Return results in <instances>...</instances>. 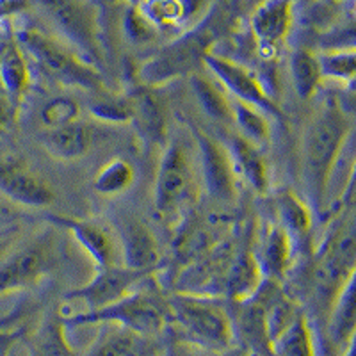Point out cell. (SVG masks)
<instances>
[{"label": "cell", "mask_w": 356, "mask_h": 356, "mask_svg": "<svg viewBox=\"0 0 356 356\" xmlns=\"http://www.w3.org/2000/svg\"><path fill=\"white\" fill-rule=\"evenodd\" d=\"M191 89L198 100L200 107L211 118L218 122H232V100L225 93V89L219 88L218 82L202 77L198 73L191 75Z\"/></svg>", "instance_id": "obj_25"}, {"label": "cell", "mask_w": 356, "mask_h": 356, "mask_svg": "<svg viewBox=\"0 0 356 356\" xmlns=\"http://www.w3.org/2000/svg\"><path fill=\"white\" fill-rule=\"evenodd\" d=\"M0 195L11 203L31 209H41L56 200L49 182L17 155L0 157Z\"/></svg>", "instance_id": "obj_7"}, {"label": "cell", "mask_w": 356, "mask_h": 356, "mask_svg": "<svg viewBox=\"0 0 356 356\" xmlns=\"http://www.w3.org/2000/svg\"><path fill=\"white\" fill-rule=\"evenodd\" d=\"M148 276H150V273L134 271L123 264L100 267V269H97V275L89 280L88 284L70 291L66 294V300L84 301L89 307V312L98 310V308L107 307V305L125 298L136 285L141 284L143 280L148 278Z\"/></svg>", "instance_id": "obj_10"}, {"label": "cell", "mask_w": 356, "mask_h": 356, "mask_svg": "<svg viewBox=\"0 0 356 356\" xmlns=\"http://www.w3.org/2000/svg\"><path fill=\"white\" fill-rule=\"evenodd\" d=\"M319 59L321 77L335 82H355L356 79V54L353 49L332 50L317 56Z\"/></svg>", "instance_id": "obj_27"}, {"label": "cell", "mask_w": 356, "mask_h": 356, "mask_svg": "<svg viewBox=\"0 0 356 356\" xmlns=\"http://www.w3.org/2000/svg\"><path fill=\"white\" fill-rule=\"evenodd\" d=\"M191 191L193 168L186 146L180 141L168 143L162 152L155 178V211L162 216L173 214L191 198Z\"/></svg>", "instance_id": "obj_4"}, {"label": "cell", "mask_w": 356, "mask_h": 356, "mask_svg": "<svg viewBox=\"0 0 356 356\" xmlns=\"http://www.w3.org/2000/svg\"><path fill=\"white\" fill-rule=\"evenodd\" d=\"M138 8L157 29L173 27L186 15L184 0H141Z\"/></svg>", "instance_id": "obj_29"}, {"label": "cell", "mask_w": 356, "mask_h": 356, "mask_svg": "<svg viewBox=\"0 0 356 356\" xmlns=\"http://www.w3.org/2000/svg\"><path fill=\"white\" fill-rule=\"evenodd\" d=\"M9 209H8V205H6L4 202H2V200H0V218H2V216H9Z\"/></svg>", "instance_id": "obj_35"}, {"label": "cell", "mask_w": 356, "mask_h": 356, "mask_svg": "<svg viewBox=\"0 0 356 356\" xmlns=\"http://www.w3.org/2000/svg\"><path fill=\"white\" fill-rule=\"evenodd\" d=\"M79 118H81V107L70 97L52 98L41 109V122L47 129L70 125V123L79 122Z\"/></svg>", "instance_id": "obj_32"}, {"label": "cell", "mask_w": 356, "mask_h": 356, "mask_svg": "<svg viewBox=\"0 0 356 356\" xmlns=\"http://www.w3.org/2000/svg\"><path fill=\"white\" fill-rule=\"evenodd\" d=\"M200 168L207 193L218 202H232L237 195V170L228 148L209 134L195 129Z\"/></svg>", "instance_id": "obj_8"}, {"label": "cell", "mask_w": 356, "mask_h": 356, "mask_svg": "<svg viewBox=\"0 0 356 356\" xmlns=\"http://www.w3.org/2000/svg\"><path fill=\"white\" fill-rule=\"evenodd\" d=\"M292 2L294 0H264L251 15V33L264 57L275 56L287 38L292 25Z\"/></svg>", "instance_id": "obj_12"}, {"label": "cell", "mask_w": 356, "mask_h": 356, "mask_svg": "<svg viewBox=\"0 0 356 356\" xmlns=\"http://www.w3.org/2000/svg\"><path fill=\"white\" fill-rule=\"evenodd\" d=\"M148 346L139 333L122 332L111 335L89 356H146Z\"/></svg>", "instance_id": "obj_30"}, {"label": "cell", "mask_w": 356, "mask_h": 356, "mask_svg": "<svg viewBox=\"0 0 356 356\" xmlns=\"http://www.w3.org/2000/svg\"><path fill=\"white\" fill-rule=\"evenodd\" d=\"M120 244H122L123 266L134 271L150 273L161 264V248L154 232L136 218L120 222Z\"/></svg>", "instance_id": "obj_13"}, {"label": "cell", "mask_w": 356, "mask_h": 356, "mask_svg": "<svg viewBox=\"0 0 356 356\" xmlns=\"http://www.w3.org/2000/svg\"><path fill=\"white\" fill-rule=\"evenodd\" d=\"M136 171L127 159L114 157L98 170L93 180V189L102 196H118L134 184Z\"/></svg>", "instance_id": "obj_26"}, {"label": "cell", "mask_w": 356, "mask_h": 356, "mask_svg": "<svg viewBox=\"0 0 356 356\" xmlns=\"http://www.w3.org/2000/svg\"><path fill=\"white\" fill-rule=\"evenodd\" d=\"M132 104V122L148 143H161L166 138V111L154 93V88L138 91L129 98Z\"/></svg>", "instance_id": "obj_19"}, {"label": "cell", "mask_w": 356, "mask_h": 356, "mask_svg": "<svg viewBox=\"0 0 356 356\" xmlns=\"http://www.w3.org/2000/svg\"><path fill=\"white\" fill-rule=\"evenodd\" d=\"M356 276L355 273L346 278L344 285L340 287L335 303V317H333V326L339 337H348L355 328V300H356Z\"/></svg>", "instance_id": "obj_28"}, {"label": "cell", "mask_w": 356, "mask_h": 356, "mask_svg": "<svg viewBox=\"0 0 356 356\" xmlns=\"http://www.w3.org/2000/svg\"><path fill=\"white\" fill-rule=\"evenodd\" d=\"M54 266V251L47 241H34L0 262V294L34 284Z\"/></svg>", "instance_id": "obj_11"}, {"label": "cell", "mask_w": 356, "mask_h": 356, "mask_svg": "<svg viewBox=\"0 0 356 356\" xmlns=\"http://www.w3.org/2000/svg\"><path fill=\"white\" fill-rule=\"evenodd\" d=\"M202 63L214 75L221 88L228 91V95H232L234 100L250 104V106L266 113L267 116H284L280 106L273 100L271 95L267 93V89L264 88L260 79L246 66L227 59V57L218 56L214 52H207Z\"/></svg>", "instance_id": "obj_5"}, {"label": "cell", "mask_w": 356, "mask_h": 356, "mask_svg": "<svg viewBox=\"0 0 356 356\" xmlns=\"http://www.w3.org/2000/svg\"><path fill=\"white\" fill-rule=\"evenodd\" d=\"M175 317L198 339L211 344L225 346L230 339V323L219 305L211 300H202L195 296L178 294L171 301Z\"/></svg>", "instance_id": "obj_9"}, {"label": "cell", "mask_w": 356, "mask_h": 356, "mask_svg": "<svg viewBox=\"0 0 356 356\" xmlns=\"http://www.w3.org/2000/svg\"><path fill=\"white\" fill-rule=\"evenodd\" d=\"M276 203H278V222L287 230L291 239L296 243L298 239L307 237L312 227L310 207L292 191H282Z\"/></svg>", "instance_id": "obj_23"}, {"label": "cell", "mask_w": 356, "mask_h": 356, "mask_svg": "<svg viewBox=\"0 0 356 356\" xmlns=\"http://www.w3.org/2000/svg\"><path fill=\"white\" fill-rule=\"evenodd\" d=\"M123 33L134 44H146L157 38L159 29L139 11L138 6H132L123 15Z\"/></svg>", "instance_id": "obj_33"}, {"label": "cell", "mask_w": 356, "mask_h": 356, "mask_svg": "<svg viewBox=\"0 0 356 356\" xmlns=\"http://www.w3.org/2000/svg\"><path fill=\"white\" fill-rule=\"evenodd\" d=\"M232 155L235 170H239L251 189L264 195L269 189V171H267V162L259 146L241 138L239 134L230 139V145L227 146Z\"/></svg>", "instance_id": "obj_20"}, {"label": "cell", "mask_w": 356, "mask_h": 356, "mask_svg": "<svg viewBox=\"0 0 356 356\" xmlns=\"http://www.w3.org/2000/svg\"><path fill=\"white\" fill-rule=\"evenodd\" d=\"M54 24L82 52L97 57L93 20L79 0H41Z\"/></svg>", "instance_id": "obj_15"}, {"label": "cell", "mask_w": 356, "mask_h": 356, "mask_svg": "<svg viewBox=\"0 0 356 356\" xmlns=\"http://www.w3.org/2000/svg\"><path fill=\"white\" fill-rule=\"evenodd\" d=\"M232 122L239 129V136L262 148L271 139V125L267 114L243 102L232 100Z\"/></svg>", "instance_id": "obj_24"}, {"label": "cell", "mask_w": 356, "mask_h": 356, "mask_svg": "<svg viewBox=\"0 0 356 356\" xmlns=\"http://www.w3.org/2000/svg\"><path fill=\"white\" fill-rule=\"evenodd\" d=\"M0 84L15 107H18L31 88V68L13 36H8L0 56Z\"/></svg>", "instance_id": "obj_18"}, {"label": "cell", "mask_w": 356, "mask_h": 356, "mask_svg": "<svg viewBox=\"0 0 356 356\" xmlns=\"http://www.w3.org/2000/svg\"><path fill=\"white\" fill-rule=\"evenodd\" d=\"M44 152L56 161H75L84 157L91 148V130L81 122L47 129L40 138Z\"/></svg>", "instance_id": "obj_17"}, {"label": "cell", "mask_w": 356, "mask_h": 356, "mask_svg": "<svg viewBox=\"0 0 356 356\" xmlns=\"http://www.w3.org/2000/svg\"><path fill=\"white\" fill-rule=\"evenodd\" d=\"M89 113L98 122L113 123V125H123V123L132 122V104L129 98L102 97L91 102Z\"/></svg>", "instance_id": "obj_31"}, {"label": "cell", "mask_w": 356, "mask_h": 356, "mask_svg": "<svg viewBox=\"0 0 356 356\" xmlns=\"http://www.w3.org/2000/svg\"><path fill=\"white\" fill-rule=\"evenodd\" d=\"M289 70H291L292 86H294L298 97L301 100H310L323 82L319 59L316 54L308 49L294 50L291 61H289Z\"/></svg>", "instance_id": "obj_22"}, {"label": "cell", "mask_w": 356, "mask_h": 356, "mask_svg": "<svg viewBox=\"0 0 356 356\" xmlns=\"http://www.w3.org/2000/svg\"><path fill=\"white\" fill-rule=\"evenodd\" d=\"M351 132V122L335 104L326 106L305 130L303 180L314 209L323 207L333 170Z\"/></svg>", "instance_id": "obj_1"}, {"label": "cell", "mask_w": 356, "mask_h": 356, "mask_svg": "<svg viewBox=\"0 0 356 356\" xmlns=\"http://www.w3.org/2000/svg\"><path fill=\"white\" fill-rule=\"evenodd\" d=\"M66 321L73 324L118 321V323L125 324L130 332L139 333V335H150V333L157 332L164 323V310L154 296L145 294V292H130L125 298L114 301L107 307L79 314Z\"/></svg>", "instance_id": "obj_6"}, {"label": "cell", "mask_w": 356, "mask_h": 356, "mask_svg": "<svg viewBox=\"0 0 356 356\" xmlns=\"http://www.w3.org/2000/svg\"><path fill=\"white\" fill-rule=\"evenodd\" d=\"M49 221L57 227L66 228L75 237L82 250L93 260L97 269L100 267L116 266V248L113 243V235L104 225L91 219L70 218V216L50 214Z\"/></svg>", "instance_id": "obj_14"}, {"label": "cell", "mask_w": 356, "mask_h": 356, "mask_svg": "<svg viewBox=\"0 0 356 356\" xmlns=\"http://www.w3.org/2000/svg\"><path fill=\"white\" fill-rule=\"evenodd\" d=\"M29 8V0H0V22Z\"/></svg>", "instance_id": "obj_34"}, {"label": "cell", "mask_w": 356, "mask_h": 356, "mask_svg": "<svg viewBox=\"0 0 356 356\" xmlns=\"http://www.w3.org/2000/svg\"><path fill=\"white\" fill-rule=\"evenodd\" d=\"M262 269L255 253L243 251L235 257L227 271V292L234 300H248L262 287Z\"/></svg>", "instance_id": "obj_21"}, {"label": "cell", "mask_w": 356, "mask_h": 356, "mask_svg": "<svg viewBox=\"0 0 356 356\" xmlns=\"http://www.w3.org/2000/svg\"><path fill=\"white\" fill-rule=\"evenodd\" d=\"M292 250H294V241L291 239L287 230L278 221L271 222L264 232L260 251L255 255L264 278H284L291 267Z\"/></svg>", "instance_id": "obj_16"}, {"label": "cell", "mask_w": 356, "mask_h": 356, "mask_svg": "<svg viewBox=\"0 0 356 356\" xmlns=\"http://www.w3.org/2000/svg\"><path fill=\"white\" fill-rule=\"evenodd\" d=\"M15 40L22 52L27 54L38 68L54 82L89 91H104L106 88L102 75L93 66L82 61L77 54H73L54 38L34 29H25L17 34Z\"/></svg>", "instance_id": "obj_2"}, {"label": "cell", "mask_w": 356, "mask_h": 356, "mask_svg": "<svg viewBox=\"0 0 356 356\" xmlns=\"http://www.w3.org/2000/svg\"><path fill=\"white\" fill-rule=\"evenodd\" d=\"M212 40L214 34L209 29H196L146 59L139 68V79L146 88L155 89L189 75L203 61V56L211 52Z\"/></svg>", "instance_id": "obj_3"}]
</instances>
